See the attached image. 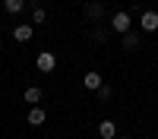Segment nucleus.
<instances>
[{"mask_svg":"<svg viewBox=\"0 0 158 139\" xmlns=\"http://www.w3.org/2000/svg\"><path fill=\"white\" fill-rule=\"evenodd\" d=\"M13 38H16V41H29L32 38V25H16V29H13Z\"/></svg>","mask_w":158,"mask_h":139,"instance_id":"10","label":"nucleus"},{"mask_svg":"<svg viewBox=\"0 0 158 139\" xmlns=\"http://www.w3.org/2000/svg\"><path fill=\"white\" fill-rule=\"evenodd\" d=\"M92 35H95V41H98V44L104 41V38H108V32H104V29H95V32H92Z\"/></svg>","mask_w":158,"mask_h":139,"instance_id":"14","label":"nucleus"},{"mask_svg":"<svg viewBox=\"0 0 158 139\" xmlns=\"http://www.w3.org/2000/svg\"><path fill=\"white\" fill-rule=\"evenodd\" d=\"M82 85L89 88V92H98V88H101L104 82H101V76H98L95 70H92V73H85V79H82Z\"/></svg>","mask_w":158,"mask_h":139,"instance_id":"5","label":"nucleus"},{"mask_svg":"<svg viewBox=\"0 0 158 139\" xmlns=\"http://www.w3.org/2000/svg\"><path fill=\"white\" fill-rule=\"evenodd\" d=\"M82 10H85V19H89V22H101L104 16H108V6H104V3H98V0L85 3Z\"/></svg>","mask_w":158,"mask_h":139,"instance_id":"2","label":"nucleus"},{"mask_svg":"<svg viewBox=\"0 0 158 139\" xmlns=\"http://www.w3.org/2000/svg\"><path fill=\"white\" fill-rule=\"evenodd\" d=\"M3 10L10 13V16H16V13L25 10V0H3Z\"/></svg>","mask_w":158,"mask_h":139,"instance_id":"8","label":"nucleus"},{"mask_svg":"<svg viewBox=\"0 0 158 139\" xmlns=\"http://www.w3.org/2000/svg\"><path fill=\"white\" fill-rule=\"evenodd\" d=\"M44 19H48V13H44L41 6H35V10H32V22H38V25H41Z\"/></svg>","mask_w":158,"mask_h":139,"instance_id":"12","label":"nucleus"},{"mask_svg":"<svg viewBox=\"0 0 158 139\" xmlns=\"http://www.w3.org/2000/svg\"><path fill=\"white\" fill-rule=\"evenodd\" d=\"M117 139H130V136H117Z\"/></svg>","mask_w":158,"mask_h":139,"instance_id":"15","label":"nucleus"},{"mask_svg":"<svg viewBox=\"0 0 158 139\" xmlns=\"http://www.w3.org/2000/svg\"><path fill=\"white\" fill-rule=\"evenodd\" d=\"M22 98H25V101H29V104L35 108L38 101H41V88H38V85H29V88H25V92H22Z\"/></svg>","mask_w":158,"mask_h":139,"instance_id":"6","label":"nucleus"},{"mask_svg":"<svg viewBox=\"0 0 158 139\" xmlns=\"http://www.w3.org/2000/svg\"><path fill=\"white\" fill-rule=\"evenodd\" d=\"M44 117H48V114H44L41 108H38V104L29 111V123H32V126H41V123H44Z\"/></svg>","mask_w":158,"mask_h":139,"instance_id":"9","label":"nucleus"},{"mask_svg":"<svg viewBox=\"0 0 158 139\" xmlns=\"http://www.w3.org/2000/svg\"><path fill=\"white\" fill-rule=\"evenodd\" d=\"M98 133H101V139H114V136H117V126H114L111 120H101V123H98Z\"/></svg>","mask_w":158,"mask_h":139,"instance_id":"7","label":"nucleus"},{"mask_svg":"<svg viewBox=\"0 0 158 139\" xmlns=\"http://www.w3.org/2000/svg\"><path fill=\"white\" fill-rule=\"evenodd\" d=\"M35 67L41 70V73H54V67H57V57L51 54V51H41V54L35 57Z\"/></svg>","mask_w":158,"mask_h":139,"instance_id":"3","label":"nucleus"},{"mask_svg":"<svg viewBox=\"0 0 158 139\" xmlns=\"http://www.w3.org/2000/svg\"><path fill=\"white\" fill-rule=\"evenodd\" d=\"M139 25H142V32H155L158 29V10H146L142 19H139Z\"/></svg>","mask_w":158,"mask_h":139,"instance_id":"4","label":"nucleus"},{"mask_svg":"<svg viewBox=\"0 0 158 139\" xmlns=\"http://www.w3.org/2000/svg\"><path fill=\"white\" fill-rule=\"evenodd\" d=\"M123 47H127V51H133V47H139V35H133V32H127V35H123Z\"/></svg>","mask_w":158,"mask_h":139,"instance_id":"11","label":"nucleus"},{"mask_svg":"<svg viewBox=\"0 0 158 139\" xmlns=\"http://www.w3.org/2000/svg\"><path fill=\"white\" fill-rule=\"evenodd\" d=\"M95 95H98L101 101H108V98H111V85H101V88H98V92H95Z\"/></svg>","mask_w":158,"mask_h":139,"instance_id":"13","label":"nucleus"},{"mask_svg":"<svg viewBox=\"0 0 158 139\" xmlns=\"http://www.w3.org/2000/svg\"><path fill=\"white\" fill-rule=\"evenodd\" d=\"M111 29L117 35H127V32H133V19H130V13L127 10H117L114 16H111Z\"/></svg>","mask_w":158,"mask_h":139,"instance_id":"1","label":"nucleus"}]
</instances>
